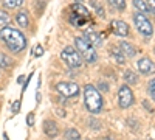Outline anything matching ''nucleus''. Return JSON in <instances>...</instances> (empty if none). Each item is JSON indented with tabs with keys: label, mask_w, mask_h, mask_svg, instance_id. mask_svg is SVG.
Returning a JSON list of instances; mask_svg holds the SVG:
<instances>
[{
	"label": "nucleus",
	"mask_w": 155,
	"mask_h": 140,
	"mask_svg": "<svg viewBox=\"0 0 155 140\" xmlns=\"http://www.w3.org/2000/svg\"><path fill=\"white\" fill-rule=\"evenodd\" d=\"M0 39H2L6 47L11 50V52H22V50L27 47V39H25V36L16 30V28H11V27H5L0 30Z\"/></svg>",
	"instance_id": "nucleus-1"
},
{
	"label": "nucleus",
	"mask_w": 155,
	"mask_h": 140,
	"mask_svg": "<svg viewBox=\"0 0 155 140\" xmlns=\"http://www.w3.org/2000/svg\"><path fill=\"white\" fill-rule=\"evenodd\" d=\"M84 101H85V108L88 112L98 114L102 109V97L98 92V89L92 84H87L84 87Z\"/></svg>",
	"instance_id": "nucleus-2"
},
{
	"label": "nucleus",
	"mask_w": 155,
	"mask_h": 140,
	"mask_svg": "<svg viewBox=\"0 0 155 140\" xmlns=\"http://www.w3.org/2000/svg\"><path fill=\"white\" fill-rule=\"evenodd\" d=\"M68 22L73 27H84L85 23L90 22V12L85 6L81 3H74L70 6V14H68Z\"/></svg>",
	"instance_id": "nucleus-3"
},
{
	"label": "nucleus",
	"mask_w": 155,
	"mask_h": 140,
	"mask_svg": "<svg viewBox=\"0 0 155 140\" xmlns=\"http://www.w3.org/2000/svg\"><path fill=\"white\" fill-rule=\"evenodd\" d=\"M74 45H76L78 50H79V55H81V58L85 62L93 64V62L98 61V55H96L95 47L90 44L85 37H76V39H74Z\"/></svg>",
	"instance_id": "nucleus-4"
},
{
	"label": "nucleus",
	"mask_w": 155,
	"mask_h": 140,
	"mask_svg": "<svg viewBox=\"0 0 155 140\" xmlns=\"http://www.w3.org/2000/svg\"><path fill=\"white\" fill-rule=\"evenodd\" d=\"M61 58L64 59V62H65L68 67H73V69L81 67V64H82L81 55L78 53L73 47H65V48H64L62 53H61Z\"/></svg>",
	"instance_id": "nucleus-5"
},
{
	"label": "nucleus",
	"mask_w": 155,
	"mask_h": 140,
	"mask_svg": "<svg viewBox=\"0 0 155 140\" xmlns=\"http://www.w3.org/2000/svg\"><path fill=\"white\" fill-rule=\"evenodd\" d=\"M134 22H135L137 30L143 36H146V37L152 36V33H153L152 23L149 22V19L146 16H143V12H137V14H134Z\"/></svg>",
	"instance_id": "nucleus-6"
},
{
	"label": "nucleus",
	"mask_w": 155,
	"mask_h": 140,
	"mask_svg": "<svg viewBox=\"0 0 155 140\" xmlns=\"http://www.w3.org/2000/svg\"><path fill=\"white\" fill-rule=\"evenodd\" d=\"M56 90L64 97H76L78 94H79V86H78L76 83L62 81V83L56 84Z\"/></svg>",
	"instance_id": "nucleus-7"
},
{
	"label": "nucleus",
	"mask_w": 155,
	"mask_h": 140,
	"mask_svg": "<svg viewBox=\"0 0 155 140\" xmlns=\"http://www.w3.org/2000/svg\"><path fill=\"white\" fill-rule=\"evenodd\" d=\"M118 103L123 109H127L134 104V92L130 90L129 86H121L120 94H118Z\"/></svg>",
	"instance_id": "nucleus-8"
},
{
	"label": "nucleus",
	"mask_w": 155,
	"mask_h": 140,
	"mask_svg": "<svg viewBox=\"0 0 155 140\" xmlns=\"http://www.w3.org/2000/svg\"><path fill=\"white\" fill-rule=\"evenodd\" d=\"M112 30L116 36H121V37H126L129 34V27H127V23L120 20V19H115L112 20Z\"/></svg>",
	"instance_id": "nucleus-9"
},
{
	"label": "nucleus",
	"mask_w": 155,
	"mask_h": 140,
	"mask_svg": "<svg viewBox=\"0 0 155 140\" xmlns=\"http://www.w3.org/2000/svg\"><path fill=\"white\" fill-rule=\"evenodd\" d=\"M138 70L143 75H152L155 73V64L149 58H141L138 61Z\"/></svg>",
	"instance_id": "nucleus-10"
},
{
	"label": "nucleus",
	"mask_w": 155,
	"mask_h": 140,
	"mask_svg": "<svg viewBox=\"0 0 155 140\" xmlns=\"http://www.w3.org/2000/svg\"><path fill=\"white\" fill-rule=\"evenodd\" d=\"M84 37H85V39L92 44L93 47H102V44H104L102 36H101L99 33H95V31H87Z\"/></svg>",
	"instance_id": "nucleus-11"
},
{
	"label": "nucleus",
	"mask_w": 155,
	"mask_h": 140,
	"mask_svg": "<svg viewBox=\"0 0 155 140\" xmlns=\"http://www.w3.org/2000/svg\"><path fill=\"white\" fill-rule=\"evenodd\" d=\"M44 132L48 137H56L58 135V125L53 120H45V123H44Z\"/></svg>",
	"instance_id": "nucleus-12"
},
{
	"label": "nucleus",
	"mask_w": 155,
	"mask_h": 140,
	"mask_svg": "<svg viewBox=\"0 0 155 140\" xmlns=\"http://www.w3.org/2000/svg\"><path fill=\"white\" fill-rule=\"evenodd\" d=\"M120 45V50L123 52V55H124V58H134L135 56V48H134V45L132 44H129V42H120L118 44Z\"/></svg>",
	"instance_id": "nucleus-13"
},
{
	"label": "nucleus",
	"mask_w": 155,
	"mask_h": 140,
	"mask_svg": "<svg viewBox=\"0 0 155 140\" xmlns=\"http://www.w3.org/2000/svg\"><path fill=\"white\" fill-rule=\"evenodd\" d=\"M110 55H112V58L118 62V64H123V62L126 61L124 59V55H123V52L116 47V45H113V47H110Z\"/></svg>",
	"instance_id": "nucleus-14"
},
{
	"label": "nucleus",
	"mask_w": 155,
	"mask_h": 140,
	"mask_svg": "<svg viewBox=\"0 0 155 140\" xmlns=\"http://www.w3.org/2000/svg\"><path fill=\"white\" fill-rule=\"evenodd\" d=\"M16 22L19 23V27L27 28V27H28V16H27V11H19L17 16H16Z\"/></svg>",
	"instance_id": "nucleus-15"
},
{
	"label": "nucleus",
	"mask_w": 155,
	"mask_h": 140,
	"mask_svg": "<svg viewBox=\"0 0 155 140\" xmlns=\"http://www.w3.org/2000/svg\"><path fill=\"white\" fill-rule=\"evenodd\" d=\"M124 80L129 84H138V75L134 70H126L124 72Z\"/></svg>",
	"instance_id": "nucleus-16"
},
{
	"label": "nucleus",
	"mask_w": 155,
	"mask_h": 140,
	"mask_svg": "<svg viewBox=\"0 0 155 140\" xmlns=\"http://www.w3.org/2000/svg\"><path fill=\"white\" fill-rule=\"evenodd\" d=\"M109 5L113 9H118V11H124L126 9V0H107Z\"/></svg>",
	"instance_id": "nucleus-17"
},
{
	"label": "nucleus",
	"mask_w": 155,
	"mask_h": 140,
	"mask_svg": "<svg viewBox=\"0 0 155 140\" xmlns=\"http://www.w3.org/2000/svg\"><path fill=\"white\" fill-rule=\"evenodd\" d=\"M134 6L138 9V11H141L143 14H146V12H149L150 9H149V6H147V3L144 2V0H134Z\"/></svg>",
	"instance_id": "nucleus-18"
},
{
	"label": "nucleus",
	"mask_w": 155,
	"mask_h": 140,
	"mask_svg": "<svg viewBox=\"0 0 155 140\" xmlns=\"http://www.w3.org/2000/svg\"><path fill=\"white\" fill-rule=\"evenodd\" d=\"M22 3H23V0H3V6H5V8H9V9L17 8V6H20Z\"/></svg>",
	"instance_id": "nucleus-19"
},
{
	"label": "nucleus",
	"mask_w": 155,
	"mask_h": 140,
	"mask_svg": "<svg viewBox=\"0 0 155 140\" xmlns=\"http://www.w3.org/2000/svg\"><path fill=\"white\" fill-rule=\"evenodd\" d=\"M90 3H92V6L95 8V11H96V14H98L99 17H106V11L102 9V5H101V3H98L96 0H92V2H90Z\"/></svg>",
	"instance_id": "nucleus-20"
},
{
	"label": "nucleus",
	"mask_w": 155,
	"mask_h": 140,
	"mask_svg": "<svg viewBox=\"0 0 155 140\" xmlns=\"http://www.w3.org/2000/svg\"><path fill=\"white\" fill-rule=\"evenodd\" d=\"M9 23V16L6 14V11H0V28L8 27Z\"/></svg>",
	"instance_id": "nucleus-21"
},
{
	"label": "nucleus",
	"mask_w": 155,
	"mask_h": 140,
	"mask_svg": "<svg viewBox=\"0 0 155 140\" xmlns=\"http://www.w3.org/2000/svg\"><path fill=\"white\" fill-rule=\"evenodd\" d=\"M65 137L68 140H81V135H79V132H78L76 129H67Z\"/></svg>",
	"instance_id": "nucleus-22"
},
{
	"label": "nucleus",
	"mask_w": 155,
	"mask_h": 140,
	"mask_svg": "<svg viewBox=\"0 0 155 140\" xmlns=\"http://www.w3.org/2000/svg\"><path fill=\"white\" fill-rule=\"evenodd\" d=\"M147 92H149L150 98L155 101V78H152V80L149 81V84H147Z\"/></svg>",
	"instance_id": "nucleus-23"
},
{
	"label": "nucleus",
	"mask_w": 155,
	"mask_h": 140,
	"mask_svg": "<svg viewBox=\"0 0 155 140\" xmlns=\"http://www.w3.org/2000/svg\"><path fill=\"white\" fill-rule=\"evenodd\" d=\"M44 55V47L42 45H36L34 50H33V56L34 58H39V56H42Z\"/></svg>",
	"instance_id": "nucleus-24"
},
{
	"label": "nucleus",
	"mask_w": 155,
	"mask_h": 140,
	"mask_svg": "<svg viewBox=\"0 0 155 140\" xmlns=\"http://www.w3.org/2000/svg\"><path fill=\"white\" fill-rule=\"evenodd\" d=\"M8 66H11L9 59H8L3 53H0V67H8Z\"/></svg>",
	"instance_id": "nucleus-25"
},
{
	"label": "nucleus",
	"mask_w": 155,
	"mask_h": 140,
	"mask_svg": "<svg viewBox=\"0 0 155 140\" xmlns=\"http://www.w3.org/2000/svg\"><path fill=\"white\" fill-rule=\"evenodd\" d=\"M11 111L14 112V114H16V112H19V111H20V101H14V103H12Z\"/></svg>",
	"instance_id": "nucleus-26"
},
{
	"label": "nucleus",
	"mask_w": 155,
	"mask_h": 140,
	"mask_svg": "<svg viewBox=\"0 0 155 140\" xmlns=\"http://www.w3.org/2000/svg\"><path fill=\"white\" fill-rule=\"evenodd\" d=\"M147 6H149V9L153 12V14H155V0H147Z\"/></svg>",
	"instance_id": "nucleus-27"
},
{
	"label": "nucleus",
	"mask_w": 155,
	"mask_h": 140,
	"mask_svg": "<svg viewBox=\"0 0 155 140\" xmlns=\"http://www.w3.org/2000/svg\"><path fill=\"white\" fill-rule=\"evenodd\" d=\"M90 128H95V129H99V123L95 120V118H90Z\"/></svg>",
	"instance_id": "nucleus-28"
},
{
	"label": "nucleus",
	"mask_w": 155,
	"mask_h": 140,
	"mask_svg": "<svg viewBox=\"0 0 155 140\" xmlns=\"http://www.w3.org/2000/svg\"><path fill=\"white\" fill-rule=\"evenodd\" d=\"M27 123H28L30 126H33V125H34V114H28V117H27Z\"/></svg>",
	"instance_id": "nucleus-29"
},
{
	"label": "nucleus",
	"mask_w": 155,
	"mask_h": 140,
	"mask_svg": "<svg viewBox=\"0 0 155 140\" xmlns=\"http://www.w3.org/2000/svg\"><path fill=\"white\" fill-rule=\"evenodd\" d=\"M99 87H101V90H104V92H107V90H109V84H107V83H104V81H101V83H99Z\"/></svg>",
	"instance_id": "nucleus-30"
},
{
	"label": "nucleus",
	"mask_w": 155,
	"mask_h": 140,
	"mask_svg": "<svg viewBox=\"0 0 155 140\" xmlns=\"http://www.w3.org/2000/svg\"><path fill=\"white\" fill-rule=\"evenodd\" d=\"M143 104H144V108H146V109H147L149 112H152V108L149 106V103H147V101H143Z\"/></svg>",
	"instance_id": "nucleus-31"
},
{
	"label": "nucleus",
	"mask_w": 155,
	"mask_h": 140,
	"mask_svg": "<svg viewBox=\"0 0 155 140\" xmlns=\"http://www.w3.org/2000/svg\"><path fill=\"white\" fill-rule=\"evenodd\" d=\"M101 140H113L112 137H104V138H101Z\"/></svg>",
	"instance_id": "nucleus-32"
},
{
	"label": "nucleus",
	"mask_w": 155,
	"mask_h": 140,
	"mask_svg": "<svg viewBox=\"0 0 155 140\" xmlns=\"http://www.w3.org/2000/svg\"><path fill=\"white\" fill-rule=\"evenodd\" d=\"M5 140H8V137H6V134H5Z\"/></svg>",
	"instance_id": "nucleus-33"
},
{
	"label": "nucleus",
	"mask_w": 155,
	"mask_h": 140,
	"mask_svg": "<svg viewBox=\"0 0 155 140\" xmlns=\"http://www.w3.org/2000/svg\"><path fill=\"white\" fill-rule=\"evenodd\" d=\"M76 2H81V0H76Z\"/></svg>",
	"instance_id": "nucleus-34"
},
{
	"label": "nucleus",
	"mask_w": 155,
	"mask_h": 140,
	"mask_svg": "<svg viewBox=\"0 0 155 140\" xmlns=\"http://www.w3.org/2000/svg\"><path fill=\"white\" fill-rule=\"evenodd\" d=\"M0 69H2V67H0Z\"/></svg>",
	"instance_id": "nucleus-35"
}]
</instances>
